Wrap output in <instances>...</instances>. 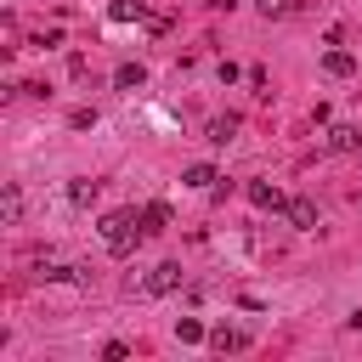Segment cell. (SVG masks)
<instances>
[{
    "instance_id": "6",
    "label": "cell",
    "mask_w": 362,
    "mask_h": 362,
    "mask_svg": "<svg viewBox=\"0 0 362 362\" xmlns=\"http://www.w3.org/2000/svg\"><path fill=\"white\" fill-rule=\"evenodd\" d=\"M136 221H141V238H158V232L170 226V204H147Z\"/></svg>"
},
{
    "instance_id": "19",
    "label": "cell",
    "mask_w": 362,
    "mask_h": 362,
    "mask_svg": "<svg viewBox=\"0 0 362 362\" xmlns=\"http://www.w3.org/2000/svg\"><path fill=\"white\" fill-rule=\"evenodd\" d=\"M351 328H356V334H362V305H356V311H351Z\"/></svg>"
},
{
    "instance_id": "3",
    "label": "cell",
    "mask_w": 362,
    "mask_h": 362,
    "mask_svg": "<svg viewBox=\"0 0 362 362\" xmlns=\"http://www.w3.org/2000/svg\"><path fill=\"white\" fill-rule=\"evenodd\" d=\"M322 74L351 79V74H356V57H351V51H339V45H328V51H322Z\"/></svg>"
},
{
    "instance_id": "7",
    "label": "cell",
    "mask_w": 362,
    "mask_h": 362,
    "mask_svg": "<svg viewBox=\"0 0 362 362\" xmlns=\"http://www.w3.org/2000/svg\"><path fill=\"white\" fill-rule=\"evenodd\" d=\"M113 85H119V90H141V85H147V68H141V62H119V68H113Z\"/></svg>"
},
{
    "instance_id": "1",
    "label": "cell",
    "mask_w": 362,
    "mask_h": 362,
    "mask_svg": "<svg viewBox=\"0 0 362 362\" xmlns=\"http://www.w3.org/2000/svg\"><path fill=\"white\" fill-rule=\"evenodd\" d=\"M136 238H141V221H130L124 209L102 215V243H107V255H130V249H136Z\"/></svg>"
},
{
    "instance_id": "13",
    "label": "cell",
    "mask_w": 362,
    "mask_h": 362,
    "mask_svg": "<svg viewBox=\"0 0 362 362\" xmlns=\"http://www.w3.org/2000/svg\"><path fill=\"white\" fill-rule=\"evenodd\" d=\"M181 181H187V187H215L221 175H215V164H192V170H187Z\"/></svg>"
},
{
    "instance_id": "14",
    "label": "cell",
    "mask_w": 362,
    "mask_h": 362,
    "mask_svg": "<svg viewBox=\"0 0 362 362\" xmlns=\"http://www.w3.org/2000/svg\"><path fill=\"white\" fill-rule=\"evenodd\" d=\"M0 215H6V221H17V215H23V192H17V187H6V198H0Z\"/></svg>"
},
{
    "instance_id": "20",
    "label": "cell",
    "mask_w": 362,
    "mask_h": 362,
    "mask_svg": "<svg viewBox=\"0 0 362 362\" xmlns=\"http://www.w3.org/2000/svg\"><path fill=\"white\" fill-rule=\"evenodd\" d=\"M204 6H215V11H226V6H232V0H204Z\"/></svg>"
},
{
    "instance_id": "11",
    "label": "cell",
    "mask_w": 362,
    "mask_h": 362,
    "mask_svg": "<svg viewBox=\"0 0 362 362\" xmlns=\"http://www.w3.org/2000/svg\"><path fill=\"white\" fill-rule=\"evenodd\" d=\"M356 141H362V130H351V124H334V130H328V147H334V153H351Z\"/></svg>"
},
{
    "instance_id": "5",
    "label": "cell",
    "mask_w": 362,
    "mask_h": 362,
    "mask_svg": "<svg viewBox=\"0 0 362 362\" xmlns=\"http://www.w3.org/2000/svg\"><path fill=\"white\" fill-rule=\"evenodd\" d=\"M283 215H288V226H300V232H311V226H317V204H311V198L283 204Z\"/></svg>"
},
{
    "instance_id": "17",
    "label": "cell",
    "mask_w": 362,
    "mask_h": 362,
    "mask_svg": "<svg viewBox=\"0 0 362 362\" xmlns=\"http://www.w3.org/2000/svg\"><path fill=\"white\" fill-rule=\"evenodd\" d=\"M68 124H74V130H90V124H96V107H79V113H74Z\"/></svg>"
},
{
    "instance_id": "8",
    "label": "cell",
    "mask_w": 362,
    "mask_h": 362,
    "mask_svg": "<svg viewBox=\"0 0 362 362\" xmlns=\"http://www.w3.org/2000/svg\"><path fill=\"white\" fill-rule=\"evenodd\" d=\"M209 345H215V351H243V345H249V334L221 322V328H209Z\"/></svg>"
},
{
    "instance_id": "16",
    "label": "cell",
    "mask_w": 362,
    "mask_h": 362,
    "mask_svg": "<svg viewBox=\"0 0 362 362\" xmlns=\"http://www.w3.org/2000/svg\"><path fill=\"white\" fill-rule=\"evenodd\" d=\"M124 356H130L124 339H107V345H102V362H124Z\"/></svg>"
},
{
    "instance_id": "18",
    "label": "cell",
    "mask_w": 362,
    "mask_h": 362,
    "mask_svg": "<svg viewBox=\"0 0 362 362\" xmlns=\"http://www.w3.org/2000/svg\"><path fill=\"white\" fill-rule=\"evenodd\" d=\"M255 6H260V11H266V17H283V11H288V6H283V0H255Z\"/></svg>"
},
{
    "instance_id": "12",
    "label": "cell",
    "mask_w": 362,
    "mask_h": 362,
    "mask_svg": "<svg viewBox=\"0 0 362 362\" xmlns=\"http://www.w3.org/2000/svg\"><path fill=\"white\" fill-rule=\"evenodd\" d=\"M141 17H147L141 0H119V6H113V23H141Z\"/></svg>"
},
{
    "instance_id": "15",
    "label": "cell",
    "mask_w": 362,
    "mask_h": 362,
    "mask_svg": "<svg viewBox=\"0 0 362 362\" xmlns=\"http://www.w3.org/2000/svg\"><path fill=\"white\" fill-rule=\"evenodd\" d=\"M68 198H74V204H90V198H96V181H74Z\"/></svg>"
},
{
    "instance_id": "4",
    "label": "cell",
    "mask_w": 362,
    "mask_h": 362,
    "mask_svg": "<svg viewBox=\"0 0 362 362\" xmlns=\"http://www.w3.org/2000/svg\"><path fill=\"white\" fill-rule=\"evenodd\" d=\"M243 192H249V204H255V209H272V215H277V209H283V192H277V187H272V181H249V187H243Z\"/></svg>"
},
{
    "instance_id": "10",
    "label": "cell",
    "mask_w": 362,
    "mask_h": 362,
    "mask_svg": "<svg viewBox=\"0 0 362 362\" xmlns=\"http://www.w3.org/2000/svg\"><path fill=\"white\" fill-rule=\"evenodd\" d=\"M175 339H181V345H198V339H209V328H204L198 317H175Z\"/></svg>"
},
{
    "instance_id": "9",
    "label": "cell",
    "mask_w": 362,
    "mask_h": 362,
    "mask_svg": "<svg viewBox=\"0 0 362 362\" xmlns=\"http://www.w3.org/2000/svg\"><path fill=\"white\" fill-rule=\"evenodd\" d=\"M232 136H238V113H221V119H209V141H215V147H226Z\"/></svg>"
},
{
    "instance_id": "2",
    "label": "cell",
    "mask_w": 362,
    "mask_h": 362,
    "mask_svg": "<svg viewBox=\"0 0 362 362\" xmlns=\"http://www.w3.org/2000/svg\"><path fill=\"white\" fill-rule=\"evenodd\" d=\"M181 288V260H158L147 272V294H175Z\"/></svg>"
}]
</instances>
